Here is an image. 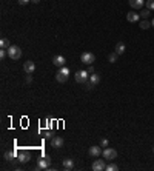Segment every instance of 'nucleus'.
I'll use <instances>...</instances> for the list:
<instances>
[{"label": "nucleus", "instance_id": "nucleus-1", "mask_svg": "<svg viewBox=\"0 0 154 171\" xmlns=\"http://www.w3.org/2000/svg\"><path fill=\"white\" fill-rule=\"evenodd\" d=\"M68 77H69V69H68L66 66L59 68V71L56 73V80H57L59 83H65V82L68 80Z\"/></svg>", "mask_w": 154, "mask_h": 171}, {"label": "nucleus", "instance_id": "nucleus-29", "mask_svg": "<svg viewBox=\"0 0 154 171\" xmlns=\"http://www.w3.org/2000/svg\"><path fill=\"white\" fill-rule=\"evenodd\" d=\"M86 71H88L89 74H93V73H96V71H94V68H93L91 65H88V69H86Z\"/></svg>", "mask_w": 154, "mask_h": 171}, {"label": "nucleus", "instance_id": "nucleus-7", "mask_svg": "<svg viewBox=\"0 0 154 171\" xmlns=\"http://www.w3.org/2000/svg\"><path fill=\"white\" fill-rule=\"evenodd\" d=\"M88 71H77L76 74H74V79H76V82L77 83H85L86 80H88Z\"/></svg>", "mask_w": 154, "mask_h": 171}, {"label": "nucleus", "instance_id": "nucleus-31", "mask_svg": "<svg viewBox=\"0 0 154 171\" xmlns=\"http://www.w3.org/2000/svg\"><path fill=\"white\" fill-rule=\"evenodd\" d=\"M17 2H19L20 5H26V3H28V2H31V0H17Z\"/></svg>", "mask_w": 154, "mask_h": 171}, {"label": "nucleus", "instance_id": "nucleus-22", "mask_svg": "<svg viewBox=\"0 0 154 171\" xmlns=\"http://www.w3.org/2000/svg\"><path fill=\"white\" fill-rule=\"evenodd\" d=\"M117 56H119V54L114 51V52H111V54L108 56V60H110L111 63H116V62H117Z\"/></svg>", "mask_w": 154, "mask_h": 171}, {"label": "nucleus", "instance_id": "nucleus-10", "mask_svg": "<svg viewBox=\"0 0 154 171\" xmlns=\"http://www.w3.org/2000/svg\"><path fill=\"white\" fill-rule=\"evenodd\" d=\"M52 63H54L57 68H62V66H65L66 59H65L63 56H54V57H52Z\"/></svg>", "mask_w": 154, "mask_h": 171}, {"label": "nucleus", "instance_id": "nucleus-32", "mask_svg": "<svg viewBox=\"0 0 154 171\" xmlns=\"http://www.w3.org/2000/svg\"><path fill=\"white\" fill-rule=\"evenodd\" d=\"M31 2H32V3H39L40 0H31Z\"/></svg>", "mask_w": 154, "mask_h": 171}, {"label": "nucleus", "instance_id": "nucleus-18", "mask_svg": "<svg viewBox=\"0 0 154 171\" xmlns=\"http://www.w3.org/2000/svg\"><path fill=\"white\" fill-rule=\"evenodd\" d=\"M139 26H140L142 29H148V28L151 26V22H148L147 19H142V20H140V23H139Z\"/></svg>", "mask_w": 154, "mask_h": 171}, {"label": "nucleus", "instance_id": "nucleus-12", "mask_svg": "<svg viewBox=\"0 0 154 171\" xmlns=\"http://www.w3.org/2000/svg\"><path fill=\"white\" fill-rule=\"evenodd\" d=\"M102 147H91L89 150H88V154L91 156V157H99L100 154H102Z\"/></svg>", "mask_w": 154, "mask_h": 171}, {"label": "nucleus", "instance_id": "nucleus-34", "mask_svg": "<svg viewBox=\"0 0 154 171\" xmlns=\"http://www.w3.org/2000/svg\"><path fill=\"white\" fill-rule=\"evenodd\" d=\"M153 153H154V147H153Z\"/></svg>", "mask_w": 154, "mask_h": 171}, {"label": "nucleus", "instance_id": "nucleus-11", "mask_svg": "<svg viewBox=\"0 0 154 171\" xmlns=\"http://www.w3.org/2000/svg\"><path fill=\"white\" fill-rule=\"evenodd\" d=\"M51 147H52V148H57V150L62 148V147H63V139H62L60 136L52 137V139H51Z\"/></svg>", "mask_w": 154, "mask_h": 171}, {"label": "nucleus", "instance_id": "nucleus-20", "mask_svg": "<svg viewBox=\"0 0 154 171\" xmlns=\"http://www.w3.org/2000/svg\"><path fill=\"white\" fill-rule=\"evenodd\" d=\"M9 46H11V45H9L8 39H5V37H3V39L0 40V48H2V49H8Z\"/></svg>", "mask_w": 154, "mask_h": 171}, {"label": "nucleus", "instance_id": "nucleus-23", "mask_svg": "<svg viewBox=\"0 0 154 171\" xmlns=\"http://www.w3.org/2000/svg\"><path fill=\"white\" fill-rule=\"evenodd\" d=\"M117 170H119V167L116 164H108L106 165V171H117Z\"/></svg>", "mask_w": 154, "mask_h": 171}, {"label": "nucleus", "instance_id": "nucleus-24", "mask_svg": "<svg viewBox=\"0 0 154 171\" xmlns=\"http://www.w3.org/2000/svg\"><path fill=\"white\" fill-rule=\"evenodd\" d=\"M83 85H85V88H86V90H93V88L96 86V85H94V83H93V82H91L89 79H88V80H86V82H85Z\"/></svg>", "mask_w": 154, "mask_h": 171}, {"label": "nucleus", "instance_id": "nucleus-16", "mask_svg": "<svg viewBox=\"0 0 154 171\" xmlns=\"http://www.w3.org/2000/svg\"><path fill=\"white\" fill-rule=\"evenodd\" d=\"M94 85H99V82H100V76L97 74V73H93V74H89V77H88Z\"/></svg>", "mask_w": 154, "mask_h": 171}, {"label": "nucleus", "instance_id": "nucleus-6", "mask_svg": "<svg viewBox=\"0 0 154 171\" xmlns=\"http://www.w3.org/2000/svg\"><path fill=\"white\" fill-rule=\"evenodd\" d=\"M80 60L85 63V65H93V62H96V56L93 52H83L80 56Z\"/></svg>", "mask_w": 154, "mask_h": 171}, {"label": "nucleus", "instance_id": "nucleus-5", "mask_svg": "<svg viewBox=\"0 0 154 171\" xmlns=\"http://www.w3.org/2000/svg\"><path fill=\"white\" fill-rule=\"evenodd\" d=\"M17 159H19V162L26 164L31 161V153L28 150H20V151H17Z\"/></svg>", "mask_w": 154, "mask_h": 171}, {"label": "nucleus", "instance_id": "nucleus-13", "mask_svg": "<svg viewBox=\"0 0 154 171\" xmlns=\"http://www.w3.org/2000/svg\"><path fill=\"white\" fill-rule=\"evenodd\" d=\"M145 5V0H130V6L134 9H142Z\"/></svg>", "mask_w": 154, "mask_h": 171}, {"label": "nucleus", "instance_id": "nucleus-14", "mask_svg": "<svg viewBox=\"0 0 154 171\" xmlns=\"http://www.w3.org/2000/svg\"><path fill=\"white\" fill-rule=\"evenodd\" d=\"M139 19H140L139 12H133V11H131V12H128V14H127V20H128V22H131V23L137 22Z\"/></svg>", "mask_w": 154, "mask_h": 171}, {"label": "nucleus", "instance_id": "nucleus-21", "mask_svg": "<svg viewBox=\"0 0 154 171\" xmlns=\"http://www.w3.org/2000/svg\"><path fill=\"white\" fill-rule=\"evenodd\" d=\"M150 14H151V11H150V9H148V8H147V9H144V11H140V12H139V15H140V17H142V19H148V17H150Z\"/></svg>", "mask_w": 154, "mask_h": 171}, {"label": "nucleus", "instance_id": "nucleus-27", "mask_svg": "<svg viewBox=\"0 0 154 171\" xmlns=\"http://www.w3.org/2000/svg\"><path fill=\"white\" fill-rule=\"evenodd\" d=\"M100 147H102V148H106V147H108V139H102V140H100Z\"/></svg>", "mask_w": 154, "mask_h": 171}, {"label": "nucleus", "instance_id": "nucleus-30", "mask_svg": "<svg viewBox=\"0 0 154 171\" xmlns=\"http://www.w3.org/2000/svg\"><path fill=\"white\" fill-rule=\"evenodd\" d=\"M45 137H46V139H52V134H51V131H46V133H45Z\"/></svg>", "mask_w": 154, "mask_h": 171}, {"label": "nucleus", "instance_id": "nucleus-4", "mask_svg": "<svg viewBox=\"0 0 154 171\" xmlns=\"http://www.w3.org/2000/svg\"><path fill=\"white\" fill-rule=\"evenodd\" d=\"M102 156H103V159L105 161H114L116 157H117V151L114 150V148H105L103 151H102Z\"/></svg>", "mask_w": 154, "mask_h": 171}, {"label": "nucleus", "instance_id": "nucleus-3", "mask_svg": "<svg viewBox=\"0 0 154 171\" xmlns=\"http://www.w3.org/2000/svg\"><path fill=\"white\" fill-rule=\"evenodd\" d=\"M51 165V157L48 154H43L39 161H37V170H46Z\"/></svg>", "mask_w": 154, "mask_h": 171}, {"label": "nucleus", "instance_id": "nucleus-2", "mask_svg": "<svg viewBox=\"0 0 154 171\" xmlns=\"http://www.w3.org/2000/svg\"><path fill=\"white\" fill-rule=\"evenodd\" d=\"M8 56H9V59H12V60H19V59L22 57V49H20L17 45H11V46L8 48Z\"/></svg>", "mask_w": 154, "mask_h": 171}, {"label": "nucleus", "instance_id": "nucleus-9", "mask_svg": "<svg viewBox=\"0 0 154 171\" xmlns=\"http://www.w3.org/2000/svg\"><path fill=\"white\" fill-rule=\"evenodd\" d=\"M23 71H25L26 74H32V73L35 71V63H34L32 60L25 62V63H23Z\"/></svg>", "mask_w": 154, "mask_h": 171}, {"label": "nucleus", "instance_id": "nucleus-8", "mask_svg": "<svg viewBox=\"0 0 154 171\" xmlns=\"http://www.w3.org/2000/svg\"><path fill=\"white\" fill-rule=\"evenodd\" d=\"M94 171H103L106 170V164H105V161H100V159H96L94 162H93V167H91Z\"/></svg>", "mask_w": 154, "mask_h": 171}, {"label": "nucleus", "instance_id": "nucleus-19", "mask_svg": "<svg viewBox=\"0 0 154 171\" xmlns=\"http://www.w3.org/2000/svg\"><path fill=\"white\" fill-rule=\"evenodd\" d=\"M15 154H17L15 151H6V153H5V161H8V162L12 161V159L15 157Z\"/></svg>", "mask_w": 154, "mask_h": 171}, {"label": "nucleus", "instance_id": "nucleus-25", "mask_svg": "<svg viewBox=\"0 0 154 171\" xmlns=\"http://www.w3.org/2000/svg\"><path fill=\"white\" fill-rule=\"evenodd\" d=\"M147 8L150 11H154V0H147Z\"/></svg>", "mask_w": 154, "mask_h": 171}, {"label": "nucleus", "instance_id": "nucleus-33", "mask_svg": "<svg viewBox=\"0 0 154 171\" xmlns=\"http://www.w3.org/2000/svg\"><path fill=\"white\" fill-rule=\"evenodd\" d=\"M151 26H154V19H153V20H151Z\"/></svg>", "mask_w": 154, "mask_h": 171}, {"label": "nucleus", "instance_id": "nucleus-26", "mask_svg": "<svg viewBox=\"0 0 154 171\" xmlns=\"http://www.w3.org/2000/svg\"><path fill=\"white\" fill-rule=\"evenodd\" d=\"M8 56V49H0V59H5Z\"/></svg>", "mask_w": 154, "mask_h": 171}, {"label": "nucleus", "instance_id": "nucleus-15", "mask_svg": "<svg viewBox=\"0 0 154 171\" xmlns=\"http://www.w3.org/2000/svg\"><path fill=\"white\" fill-rule=\"evenodd\" d=\"M63 170H73L74 168V161L73 159H63Z\"/></svg>", "mask_w": 154, "mask_h": 171}, {"label": "nucleus", "instance_id": "nucleus-28", "mask_svg": "<svg viewBox=\"0 0 154 171\" xmlns=\"http://www.w3.org/2000/svg\"><path fill=\"white\" fill-rule=\"evenodd\" d=\"M25 82H26L28 85H29V83L32 82V77H31V74H26V79H25Z\"/></svg>", "mask_w": 154, "mask_h": 171}, {"label": "nucleus", "instance_id": "nucleus-17", "mask_svg": "<svg viewBox=\"0 0 154 171\" xmlns=\"http://www.w3.org/2000/svg\"><path fill=\"white\" fill-rule=\"evenodd\" d=\"M125 49H127V48H125V43L119 42V43L116 45V52H117L119 56H120V54H123V52H125Z\"/></svg>", "mask_w": 154, "mask_h": 171}]
</instances>
